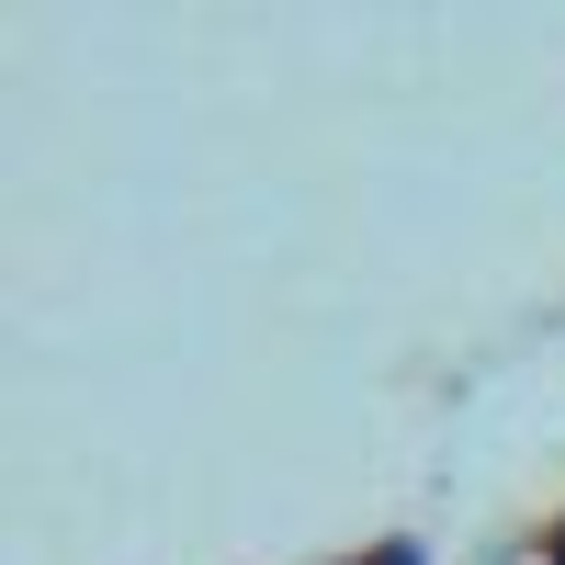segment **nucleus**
I'll list each match as a JSON object with an SVG mask.
<instances>
[{
  "mask_svg": "<svg viewBox=\"0 0 565 565\" xmlns=\"http://www.w3.org/2000/svg\"><path fill=\"white\" fill-rule=\"evenodd\" d=\"M373 565H418V554H407V543H396V554H373Z\"/></svg>",
  "mask_w": 565,
  "mask_h": 565,
  "instance_id": "nucleus-1",
  "label": "nucleus"
}]
</instances>
